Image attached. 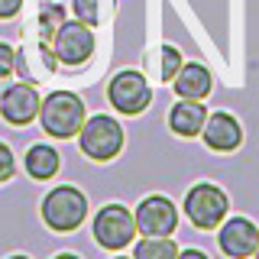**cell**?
<instances>
[{"label":"cell","mask_w":259,"mask_h":259,"mask_svg":"<svg viewBox=\"0 0 259 259\" xmlns=\"http://www.w3.org/2000/svg\"><path fill=\"white\" fill-rule=\"evenodd\" d=\"M227 210H230V198L224 188L210 182H198L194 188H188L185 194V214L198 230H217L224 224Z\"/></svg>","instance_id":"obj_4"},{"label":"cell","mask_w":259,"mask_h":259,"mask_svg":"<svg viewBox=\"0 0 259 259\" xmlns=\"http://www.w3.org/2000/svg\"><path fill=\"white\" fill-rule=\"evenodd\" d=\"M136 233L143 237H172L178 227V207L165 194H146L136 204Z\"/></svg>","instance_id":"obj_8"},{"label":"cell","mask_w":259,"mask_h":259,"mask_svg":"<svg viewBox=\"0 0 259 259\" xmlns=\"http://www.w3.org/2000/svg\"><path fill=\"white\" fill-rule=\"evenodd\" d=\"M16 172V159H13V149L7 146L4 140H0V185L4 182H10Z\"/></svg>","instance_id":"obj_19"},{"label":"cell","mask_w":259,"mask_h":259,"mask_svg":"<svg viewBox=\"0 0 259 259\" xmlns=\"http://www.w3.org/2000/svg\"><path fill=\"white\" fill-rule=\"evenodd\" d=\"M201 140H204V146L214 149V152H233V149H240V143H243V126H240V120L233 117V113L217 110V113H207L204 130H201Z\"/></svg>","instance_id":"obj_11"},{"label":"cell","mask_w":259,"mask_h":259,"mask_svg":"<svg viewBox=\"0 0 259 259\" xmlns=\"http://www.w3.org/2000/svg\"><path fill=\"white\" fill-rule=\"evenodd\" d=\"M175 94L178 97H191V101H204L210 94V71L198 62H188L178 68V75L172 78Z\"/></svg>","instance_id":"obj_13"},{"label":"cell","mask_w":259,"mask_h":259,"mask_svg":"<svg viewBox=\"0 0 259 259\" xmlns=\"http://www.w3.org/2000/svg\"><path fill=\"white\" fill-rule=\"evenodd\" d=\"M253 256H256V259H259V249H256V253H253Z\"/></svg>","instance_id":"obj_24"},{"label":"cell","mask_w":259,"mask_h":259,"mask_svg":"<svg viewBox=\"0 0 259 259\" xmlns=\"http://www.w3.org/2000/svg\"><path fill=\"white\" fill-rule=\"evenodd\" d=\"M126 136H123V126L120 120L107 117V113H94V117L84 120V126L78 130V146L88 159L94 162H110L113 156H120Z\"/></svg>","instance_id":"obj_3"},{"label":"cell","mask_w":259,"mask_h":259,"mask_svg":"<svg viewBox=\"0 0 259 259\" xmlns=\"http://www.w3.org/2000/svg\"><path fill=\"white\" fill-rule=\"evenodd\" d=\"M178 259H207V253H201V249H182Z\"/></svg>","instance_id":"obj_21"},{"label":"cell","mask_w":259,"mask_h":259,"mask_svg":"<svg viewBox=\"0 0 259 259\" xmlns=\"http://www.w3.org/2000/svg\"><path fill=\"white\" fill-rule=\"evenodd\" d=\"M52 55L68 68H78L94 55V32L81 20H65L52 36Z\"/></svg>","instance_id":"obj_6"},{"label":"cell","mask_w":259,"mask_h":259,"mask_svg":"<svg viewBox=\"0 0 259 259\" xmlns=\"http://www.w3.org/2000/svg\"><path fill=\"white\" fill-rule=\"evenodd\" d=\"M71 10L81 23H88V26H94L97 23V13H101V4L97 0H71Z\"/></svg>","instance_id":"obj_18"},{"label":"cell","mask_w":259,"mask_h":259,"mask_svg":"<svg viewBox=\"0 0 259 259\" xmlns=\"http://www.w3.org/2000/svg\"><path fill=\"white\" fill-rule=\"evenodd\" d=\"M88 217V198L75 185H59L42 198V221L55 233H71Z\"/></svg>","instance_id":"obj_2"},{"label":"cell","mask_w":259,"mask_h":259,"mask_svg":"<svg viewBox=\"0 0 259 259\" xmlns=\"http://www.w3.org/2000/svg\"><path fill=\"white\" fill-rule=\"evenodd\" d=\"M23 0H0V20H10V16L20 13Z\"/></svg>","instance_id":"obj_20"},{"label":"cell","mask_w":259,"mask_h":259,"mask_svg":"<svg viewBox=\"0 0 259 259\" xmlns=\"http://www.w3.org/2000/svg\"><path fill=\"white\" fill-rule=\"evenodd\" d=\"M204 120H207V107L201 101H191V97H182L168 110V126L178 136H198L204 130Z\"/></svg>","instance_id":"obj_12"},{"label":"cell","mask_w":259,"mask_h":259,"mask_svg":"<svg viewBox=\"0 0 259 259\" xmlns=\"http://www.w3.org/2000/svg\"><path fill=\"white\" fill-rule=\"evenodd\" d=\"M39 104L42 97L32 84H10L0 94V117L10 126H29L39 117Z\"/></svg>","instance_id":"obj_9"},{"label":"cell","mask_w":259,"mask_h":259,"mask_svg":"<svg viewBox=\"0 0 259 259\" xmlns=\"http://www.w3.org/2000/svg\"><path fill=\"white\" fill-rule=\"evenodd\" d=\"M52 259H81L78 253H59V256H52Z\"/></svg>","instance_id":"obj_22"},{"label":"cell","mask_w":259,"mask_h":259,"mask_svg":"<svg viewBox=\"0 0 259 259\" xmlns=\"http://www.w3.org/2000/svg\"><path fill=\"white\" fill-rule=\"evenodd\" d=\"M23 165H26V175H29V178H36V182H49V178L59 175L62 159H59V152H55L52 146L36 143V146H29V149H26Z\"/></svg>","instance_id":"obj_14"},{"label":"cell","mask_w":259,"mask_h":259,"mask_svg":"<svg viewBox=\"0 0 259 259\" xmlns=\"http://www.w3.org/2000/svg\"><path fill=\"white\" fill-rule=\"evenodd\" d=\"M178 243L172 237H143L133 249V259H178Z\"/></svg>","instance_id":"obj_15"},{"label":"cell","mask_w":259,"mask_h":259,"mask_svg":"<svg viewBox=\"0 0 259 259\" xmlns=\"http://www.w3.org/2000/svg\"><path fill=\"white\" fill-rule=\"evenodd\" d=\"M117 259H126V256H117Z\"/></svg>","instance_id":"obj_25"},{"label":"cell","mask_w":259,"mask_h":259,"mask_svg":"<svg viewBox=\"0 0 259 259\" xmlns=\"http://www.w3.org/2000/svg\"><path fill=\"white\" fill-rule=\"evenodd\" d=\"M65 23V10L62 4H55V0H46L42 10H39V29H42V39H52L55 29H59Z\"/></svg>","instance_id":"obj_16"},{"label":"cell","mask_w":259,"mask_h":259,"mask_svg":"<svg viewBox=\"0 0 259 259\" xmlns=\"http://www.w3.org/2000/svg\"><path fill=\"white\" fill-rule=\"evenodd\" d=\"M91 233L97 240V246L110 249V253H120L123 246H130L136 237V217L130 214L123 204H104L94 214Z\"/></svg>","instance_id":"obj_5"},{"label":"cell","mask_w":259,"mask_h":259,"mask_svg":"<svg viewBox=\"0 0 259 259\" xmlns=\"http://www.w3.org/2000/svg\"><path fill=\"white\" fill-rule=\"evenodd\" d=\"M217 246H221V253L230 256V259H249L259 249L256 224L246 221V217H230V221H224L221 233H217Z\"/></svg>","instance_id":"obj_10"},{"label":"cell","mask_w":259,"mask_h":259,"mask_svg":"<svg viewBox=\"0 0 259 259\" xmlns=\"http://www.w3.org/2000/svg\"><path fill=\"white\" fill-rule=\"evenodd\" d=\"M84 104H81L78 94L71 91H52L39 104V123L49 136L55 140H71L78 136V130L84 126Z\"/></svg>","instance_id":"obj_1"},{"label":"cell","mask_w":259,"mask_h":259,"mask_svg":"<svg viewBox=\"0 0 259 259\" xmlns=\"http://www.w3.org/2000/svg\"><path fill=\"white\" fill-rule=\"evenodd\" d=\"M178 68H182V52H178L175 46H162V81H172L178 75Z\"/></svg>","instance_id":"obj_17"},{"label":"cell","mask_w":259,"mask_h":259,"mask_svg":"<svg viewBox=\"0 0 259 259\" xmlns=\"http://www.w3.org/2000/svg\"><path fill=\"white\" fill-rule=\"evenodd\" d=\"M7 259H29V256H23V253H16V256H7Z\"/></svg>","instance_id":"obj_23"},{"label":"cell","mask_w":259,"mask_h":259,"mask_svg":"<svg viewBox=\"0 0 259 259\" xmlns=\"http://www.w3.org/2000/svg\"><path fill=\"white\" fill-rule=\"evenodd\" d=\"M107 101H110L113 110L126 113V117H136V113H143L146 107H149L152 88H149V81H146L140 71L126 68V71H120V75L110 78V84H107Z\"/></svg>","instance_id":"obj_7"}]
</instances>
